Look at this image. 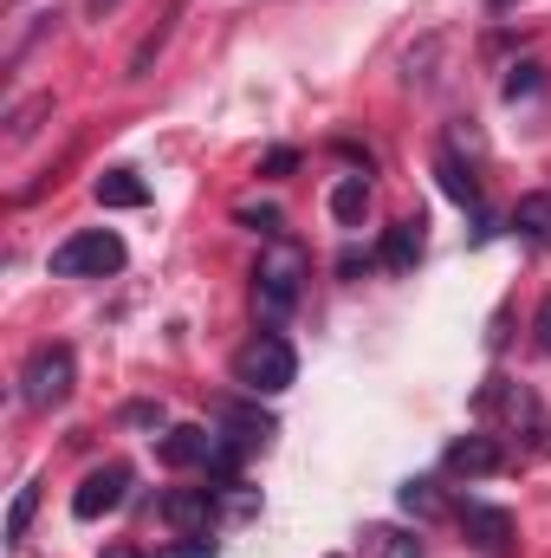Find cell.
I'll use <instances>...</instances> for the list:
<instances>
[{
    "label": "cell",
    "mask_w": 551,
    "mask_h": 558,
    "mask_svg": "<svg viewBox=\"0 0 551 558\" xmlns=\"http://www.w3.org/2000/svg\"><path fill=\"white\" fill-rule=\"evenodd\" d=\"M403 513H415V520H434L441 513V494H434V481H403Z\"/></svg>",
    "instance_id": "ac0fdd59"
},
{
    "label": "cell",
    "mask_w": 551,
    "mask_h": 558,
    "mask_svg": "<svg viewBox=\"0 0 551 558\" xmlns=\"http://www.w3.org/2000/svg\"><path fill=\"white\" fill-rule=\"evenodd\" d=\"M539 85H546V78H539V65H513V78H506V98L519 105V98H532Z\"/></svg>",
    "instance_id": "44dd1931"
},
{
    "label": "cell",
    "mask_w": 551,
    "mask_h": 558,
    "mask_svg": "<svg viewBox=\"0 0 551 558\" xmlns=\"http://www.w3.org/2000/svg\"><path fill=\"white\" fill-rule=\"evenodd\" d=\"M241 228H254V234H279V208H241Z\"/></svg>",
    "instance_id": "7402d4cb"
},
{
    "label": "cell",
    "mask_w": 551,
    "mask_h": 558,
    "mask_svg": "<svg viewBox=\"0 0 551 558\" xmlns=\"http://www.w3.org/2000/svg\"><path fill=\"white\" fill-rule=\"evenodd\" d=\"M72 384H78L72 344H39V351L26 357V371H20V403H26V410H59V403L72 397Z\"/></svg>",
    "instance_id": "3957f363"
},
{
    "label": "cell",
    "mask_w": 551,
    "mask_h": 558,
    "mask_svg": "<svg viewBox=\"0 0 551 558\" xmlns=\"http://www.w3.org/2000/svg\"><path fill=\"white\" fill-rule=\"evenodd\" d=\"M111 7H118V0H91V13H111Z\"/></svg>",
    "instance_id": "4316f807"
},
{
    "label": "cell",
    "mask_w": 551,
    "mask_h": 558,
    "mask_svg": "<svg viewBox=\"0 0 551 558\" xmlns=\"http://www.w3.org/2000/svg\"><path fill=\"white\" fill-rule=\"evenodd\" d=\"M33 513H39V481H26V487L13 494V507H7V546H26Z\"/></svg>",
    "instance_id": "9a60e30c"
},
{
    "label": "cell",
    "mask_w": 551,
    "mask_h": 558,
    "mask_svg": "<svg viewBox=\"0 0 551 558\" xmlns=\"http://www.w3.org/2000/svg\"><path fill=\"white\" fill-rule=\"evenodd\" d=\"M91 195H98V208H143V202H149V189L137 182V169H105V175L91 182Z\"/></svg>",
    "instance_id": "7c38bea8"
},
{
    "label": "cell",
    "mask_w": 551,
    "mask_h": 558,
    "mask_svg": "<svg viewBox=\"0 0 551 558\" xmlns=\"http://www.w3.org/2000/svg\"><path fill=\"white\" fill-rule=\"evenodd\" d=\"M364 539H370V553L377 558H421V539L403 533V526H370Z\"/></svg>",
    "instance_id": "e0dca14e"
},
{
    "label": "cell",
    "mask_w": 551,
    "mask_h": 558,
    "mask_svg": "<svg viewBox=\"0 0 551 558\" xmlns=\"http://www.w3.org/2000/svg\"><path fill=\"white\" fill-rule=\"evenodd\" d=\"M292 169H298V156H292V149H273V156H267V175H292Z\"/></svg>",
    "instance_id": "d4e9b609"
},
{
    "label": "cell",
    "mask_w": 551,
    "mask_h": 558,
    "mask_svg": "<svg viewBox=\"0 0 551 558\" xmlns=\"http://www.w3.org/2000/svg\"><path fill=\"white\" fill-rule=\"evenodd\" d=\"M208 448H215V428H162V441H156V454H162V468H208Z\"/></svg>",
    "instance_id": "9c48e42d"
},
{
    "label": "cell",
    "mask_w": 551,
    "mask_h": 558,
    "mask_svg": "<svg viewBox=\"0 0 551 558\" xmlns=\"http://www.w3.org/2000/svg\"><path fill=\"white\" fill-rule=\"evenodd\" d=\"M298 274H305V260L292 254V247H279L273 260H260V274H254V312L279 325V318H292V305H298Z\"/></svg>",
    "instance_id": "277c9868"
},
{
    "label": "cell",
    "mask_w": 551,
    "mask_h": 558,
    "mask_svg": "<svg viewBox=\"0 0 551 558\" xmlns=\"http://www.w3.org/2000/svg\"><path fill=\"white\" fill-rule=\"evenodd\" d=\"M390 274H409L415 260H421V221H396L390 234H383V254H377Z\"/></svg>",
    "instance_id": "4fadbf2b"
},
{
    "label": "cell",
    "mask_w": 551,
    "mask_h": 558,
    "mask_svg": "<svg viewBox=\"0 0 551 558\" xmlns=\"http://www.w3.org/2000/svg\"><path fill=\"white\" fill-rule=\"evenodd\" d=\"M292 377H298V351H292L279 331H254V338L234 351V384H241L247 397H279V390H292Z\"/></svg>",
    "instance_id": "6da1fadb"
},
{
    "label": "cell",
    "mask_w": 551,
    "mask_h": 558,
    "mask_svg": "<svg viewBox=\"0 0 551 558\" xmlns=\"http://www.w3.org/2000/svg\"><path fill=\"white\" fill-rule=\"evenodd\" d=\"M162 558H215V539L208 533H182L175 546H162Z\"/></svg>",
    "instance_id": "ffe728a7"
},
{
    "label": "cell",
    "mask_w": 551,
    "mask_h": 558,
    "mask_svg": "<svg viewBox=\"0 0 551 558\" xmlns=\"http://www.w3.org/2000/svg\"><path fill=\"white\" fill-rule=\"evenodd\" d=\"M487 7H513V0H487Z\"/></svg>",
    "instance_id": "83f0119b"
},
{
    "label": "cell",
    "mask_w": 551,
    "mask_h": 558,
    "mask_svg": "<svg viewBox=\"0 0 551 558\" xmlns=\"http://www.w3.org/2000/svg\"><path fill=\"white\" fill-rule=\"evenodd\" d=\"M364 215H370V182H364V175H344V182L331 189V221H338V228H357Z\"/></svg>",
    "instance_id": "5bb4252c"
},
{
    "label": "cell",
    "mask_w": 551,
    "mask_h": 558,
    "mask_svg": "<svg viewBox=\"0 0 551 558\" xmlns=\"http://www.w3.org/2000/svg\"><path fill=\"white\" fill-rule=\"evenodd\" d=\"M52 111V98H33V105H20L13 118H7V143H26L33 131H39V118Z\"/></svg>",
    "instance_id": "d6986e66"
},
{
    "label": "cell",
    "mask_w": 551,
    "mask_h": 558,
    "mask_svg": "<svg viewBox=\"0 0 551 558\" xmlns=\"http://www.w3.org/2000/svg\"><path fill=\"white\" fill-rule=\"evenodd\" d=\"M162 520L175 533H208L215 526V487H175V494H162Z\"/></svg>",
    "instance_id": "ba28073f"
},
{
    "label": "cell",
    "mask_w": 551,
    "mask_h": 558,
    "mask_svg": "<svg viewBox=\"0 0 551 558\" xmlns=\"http://www.w3.org/2000/svg\"><path fill=\"white\" fill-rule=\"evenodd\" d=\"M124 422H131V428H162V403H131Z\"/></svg>",
    "instance_id": "603a6c76"
},
{
    "label": "cell",
    "mask_w": 551,
    "mask_h": 558,
    "mask_svg": "<svg viewBox=\"0 0 551 558\" xmlns=\"http://www.w3.org/2000/svg\"><path fill=\"white\" fill-rule=\"evenodd\" d=\"M532 344H539V351L551 357V299L539 305V318H532Z\"/></svg>",
    "instance_id": "cb8c5ba5"
},
{
    "label": "cell",
    "mask_w": 551,
    "mask_h": 558,
    "mask_svg": "<svg viewBox=\"0 0 551 558\" xmlns=\"http://www.w3.org/2000/svg\"><path fill=\"white\" fill-rule=\"evenodd\" d=\"M124 494H131V468H124V461H105V468H91V474L78 481L72 513H78V520H105V513L124 507Z\"/></svg>",
    "instance_id": "5b68a950"
},
{
    "label": "cell",
    "mask_w": 551,
    "mask_h": 558,
    "mask_svg": "<svg viewBox=\"0 0 551 558\" xmlns=\"http://www.w3.org/2000/svg\"><path fill=\"white\" fill-rule=\"evenodd\" d=\"M215 428H228L234 441H247V448H260V441L273 435V416L260 410V397H254V403H215Z\"/></svg>",
    "instance_id": "30bf717a"
},
{
    "label": "cell",
    "mask_w": 551,
    "mask_h": 558,
    "mask_svg": "<svg viewBox=\"0 0 551 558\" xmlns=\"http://www.w3.org/2000/svg\"><path fill=\"white\" fill-rule=\"evenodd\" d=\"M434 175H441V189H448L461 208H480V175L461 162V149H454V143H441V149H434Z\"/></svg>",
    "instance_id": "8fae6325"
},
{
    "label": "cell",
    "mask_w": 551,
    "mask_h": 558,
    "mask_svg": "<svg viewBox=\"0 0 551 558\" xmlns=\"http://www.w3.org/2000/svg\"><path fill=\"white\" fill-rule=\"evenodd\" d=\"M513 234H526V241H551V195H526V202L513 208Z\"/></svg>",
    "instance_id": "2e32d148"
},
{
    "label": "cell",
    "mask_w": 551,
    "mask_h": 558,
    "mask_svg": "<svg viewBox=\"0 0 551 558\" xmlns=\"http://www.w3.org/2000/svg\"><path fill=\"white\" fill-rule=\"evenodd\" d=\"M441 468H448L454 481H487V474L506 468V448H500V435H461V441H448Z\"/></svg>",
    "instance_id": "8992f818"
},
{
    "label": "cell",
    "mask_w": 551,
    "mask_h": 558,
    "mask_svg": "<svg viewBox=\"0 0 551 558\" xmlns=\"http://www.w3.org/2000/svg\"><path fill=\"white\" fill-rule=\"evenodd\" d=\"M461 533L474 539V553L513 558V513H506V507H480V500H467V507H461Z\"/></svg>",
    "instance_id": "52a82bcc"
},
{
    "label": "cell",
    "mask_w": 551,
    "mask_h": 558,
    "mask_svg": "<svg viewBox=\"0 0 551 558\" xmlns=\"http://www.w3.org/2000/svg\"><path fill=\"white\" fill-rule=\"evenodd\" d=\"M52 279H105V274H124V241L111 228H85V234H65L52 247Z\"/></svg>",
    "instance_id": "7a4b0ae2"
},
{
    "label": "cell",
    "mask_w": 551,
    "mask_h": 558,
    "mask_svg": "<svg viewBox=\"0 0 551 558\" xmlns=\"http://www.w3.org/2000/svg\"><path fill=\"white\" fill-rule=\"evenodd\" d=\"M105 558H143V553H137V546H111Z\"/></svg>",
    "instance_id": "484cf974"
}]
</instances>
